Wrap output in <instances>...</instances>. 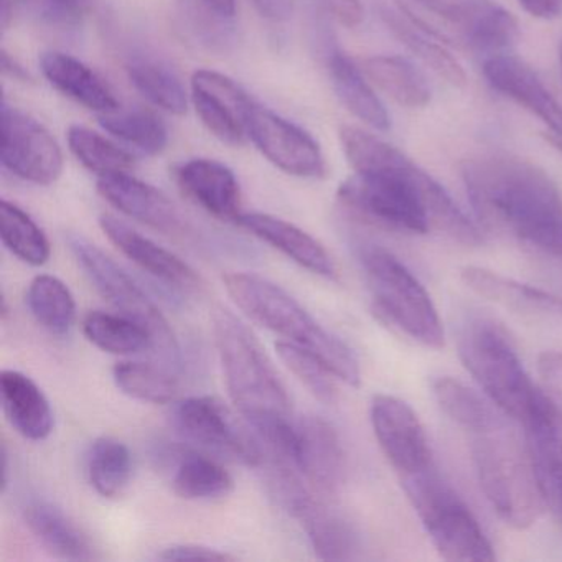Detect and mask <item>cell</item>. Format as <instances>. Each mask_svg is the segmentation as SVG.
Instances as JSON below:
<instances>
[{
	"label": "cell",
	"mask_w": 562,
	"mask_h": 562,
	"mask_svg": "<svg viewBox=\"0 0 562 562\" xmlns=\"http://www.w3.org/2000/svg\"><path fill=\"white\" fill-rule=\"evenodd\" d=\"M24 519L34 538L55 558L67 561L98 558L90 536L55 503L34 499L25 506Z\"/></svg>",
	"instance_id": "obj_26"
},
{
	"label": "cell",
	"mask_w": 562,
	"mask_h": 562,
	"mask_svg": "<svg viewBox=\"0 0 562 562\" xmlns=\"http://www.w3.org/2000/svg\"><path fill=\"white\" fill-rule=\"evenodd\" d=\"M248 137L256 149L282 172L299 179H322L327 173L317 140L297 124L256 103L246 117Z\"/></svg>",
	"instance_id": "obj_13"
},
{
	"label": "cell",
	"mask_w": 562,
	"mask_h": 562,
	"mask_svg": "<svg viewBox=\"0 0 562 562\" xmlns=\"http://www.w3.org/2000/svg\"><path fill=\"white\" fill-rule=\"evenodd\" d=\"M192 103L203 126L222 143L241 146L245 143L246 117L256 101L226 75L196 70L192 77Z\"/></svg>",
	"instance_id": "obj_16"
},
{
	"label": "cell",
	"mask_w": 562,
	"mask_h": 562,
	"mask_svg": "<svg viewBox=\"0 0 562 562\" xmlns=\"http://www.w3.org/2000/svg\"><path fill=\"white\" fill-rule=\"evenodd\" d=\"M177 186L187 199L223 222L241 216V189L235 173L225 164L212 159H192L173 170Z\"/></svg>",
	"instance_id": "obj_21"
},
{
	"label": "cell",
	"mask_w": 562,
	"mask_h": 562,
	"mask_svg": "<svg viewBox=\"0 0 562 562\" xmlns=\"http://www.w3.org/2000/svg\"><path fill=\"white\" fill-rule=\"evenodd\" d=\"M301 522L315 555L324 561H353L360 558L361 538L347 516L308 496L292 512Z\"/></svg>",
	"instance_id": "obj_24"
},
{
	"label": "cell",
	"mask_w": 562,
	"mask_h": 562,
	"mask_svg": "<svg viewBox=\"0 0 562 562\" xmlns=\"http://www.w3.org/2000/svg\"><path fill=\"white\" fill-rule=\"evenodd\" d=\"M340 143L355 170L338 189L345 209L396 232L424 235L437 228L463 245L482 241L447 190L400 149L353 126L341 127Z\"/></svg>",
	"instance_id": "obj_1"
},
{
	"label": "cell",
	"mask_w": 562,
	"mask_h": 562,
	"mask_svg": "<svg viewBox=\"0 0 562 562\" xmlns=\"http://www.w3.org/2000/svg\"><path fill=\"white\" fill-rule=\"evenodd\" d=\"M276 351L282 363L318 401L325 404L335 403L337 387H335L334 373L314 353L291 341H278Z\"/></svg>",
	"instance_id": "obj_41"
},
{
	"label": "cell",
	"mask_w": 562,
	"mask_h": 562,
	"mask_svg": "<svg viewBox=\"0 0 562 562\" xmlns=\"http://www.w3.org/2000/svg\"><path fill=\"white\" fill-rule=\"evenodd\" d=\"M223 282L229 297L249 318L314 353L337 380L360 386V363L353 350L315 321L285 289L252 272H229Z\"/></svg>",
	"instance_id": "obj_4"
},
{
	"label": "cell",
	"mask_w": 562,
	"mask_h": 562,
	"mask_svg": "<svg viewBox=\"0 0 562 562\" xmlns=\"http://www.w3.org/2000/svg\"><path fill=\"white\" fill-rule=\"evenodd\" d=\"M401 485L434 548L447 561L490 562L492 544L469 506L436 465L401 476Z\"/></svg>",
	"instance_id": "obj_6"
},
{
	"label": "cell",
	"mask_w": 562,
	"mask_h": 562,
	"mask_svg": "<svg viewBox=\"0 0 562 562\" xmlns=\"http://www.w3.org/2000/svg\"><path fill=\"white\" fill-rule=\"evenodd\" d=\"M460 173L480 222L562 259V196L544 170L519 157L486 154L465 160Z\"/></svg>",
	"instance_id": "obj_2"
},
{
	"label": "cell",
	"mask_w": 562,
	"mask_h": 562,
	"mask_svg": "<svg viewBox=\"0 0 562 562\" xmlns=\"http://www.w3.org/2000/svg\"><path fill=\"white\" fill-rule=\"evenodd\" d=\"M472 456L480 488L502 521L516 529L535 525L544 502L528 450L522 452L499 426L473 434Z\"/></svg>",
	"instance_id": "obj_7"
},
{
	"label": "cell",
	"mask_w": 562,
	"mask_h": 562,
	"mask_svg": "<svg viewBox=\"0 0 562 562\" xmlns=\"http://www.w3.org/2000/svg\"><path fill=\"white\" fill-rule=\"evenodd\" d=\"M160 561H235L236 555L203 544H173L157 554Z\"/></svg>",
	"instance_id": "obj_43"
},
{
	"label": "cell",
	"mask_w": 562,
	"mask_h": 562,
	"mask_svg": "<svg viewBox=\"0 0 562 562\" xmlns=\"http://www.w3.org/2000/svg\"><path fill=\"white\" fill-rule=\"evenodd\" d=\"M363 74L374 87L403 108L420 110L429 104L432 97L429 81L423 71L406 58L391 55L367 58L363 61Z\"/></svg>",
	"instance_id": "obj_30"
},
{
	"label": "cell",
	"mask_w": 562,
	"mask_h": 562,
	"mask_svg": "<svg viewBox=\"0 0 562 562\" xmlns=\"http://www.w3.org/2000/svg\"><path fill=\"white\" fill-rule=\"evenodd\" d=\"M173 429L190 443L216 459L262 467L266 449L249 424L243 426L235 414L212 396H192L177 401L170 413Z\"/></svg>",
	"instance_id": "obj_11"
},
{
	"label": "cell",
	"mask_w": 562,
	"mask_h": 562,
	"mask_svg": "<svg viewBox=\"0 0 562 562\" xmlns=\"http://www.w3.org/2000/svg\"><path fill=\"white\" fill-rule=\"evenodd\" d=\"M383 19L391 34L411 52L416 55L424 65L436 71L440 78L456 88H463L467 85V75L462 65L446 50V47L434 42V35L414 24L404 12H396L390 8L380 9Z\"/></svg>",
	"instance_id": "obj_31"
},
{
	"label": "cell",
	"mask_w": 562,
	"mask_h": 562,
	"mask_svg": "<svg viewBox=\"0 0 562 562\" xmlns=\"http://www.w3.org/2000/svg\"><path fill=\"white\" fill-rule=\"evenodd\" d=\"M256 11L272 22H282L291 15L292 0H252Z\"/></svg>",
	"instance_id": "obj_47"
},
{
	"label": "cell",
	"mask_w": 562,
	"mask_h": 562,
	"mask_svg": "<svg viewBox=\"0 0 562 562\" xmlns=\"http://www.w3.org/2000/svg\"><path fill=\"white\" fill-rule=\"evenodd\" d=\"M370 417L378 443L400 476L434 465L426 430L409 404L378 394L371 401Z\"/></svg>",
	"instance_id": "obj_14"
},
{
	"label": "cell",
	"mask_w": 562,
	"mask_h": 562,
	"mask_svg": "<svg viewBox=\"0 0 562 562\" xmlns=\"http://www.w3.org/2000/svg\"><path fill=\"white\" fill-rule=\"evenodd\" d=\"M213 334L236 409L268 452L289 459L295 436L291 400L261 341L228 308H216Z\"/></svg>",
	"instance_id": "obj_3"
},
{
	"label": "cell",
	"mask_w": 562,
	"mask_h": 562,
	"mask_svg": "<svg viewBox=\"0 0 562 562\" xmlns=\"http://www.w3.org/2000/svg\"><path fill=\"white\" fill-rule=\"evenodd\" d=\"M483 74L493 90L535 114L562 139L561 104L529 65L509 55H492L483 64Z\"/></svg>",
	"instance_id": "obj_20"
},
{
	"label": "cell",
	"mask_w": 562,
	"mask_h": 562,
	"mask_svg": "<svg viewBox=\"0 0 562 562\" xmlns=\"http://www.w3.org/2000/svg\"><path fill=\"white\" fill-rule=\"evenodd\" d=\"M98 192L117 212L166 235H182L186 220L172 200L130 172L98 177Z\"/></svg>",
	"instance_id": "obj_19"
},
{
	"label": "cell",
	"mask_w": 562,
	"mask_h": 562,
	"mask_svg": "<svg viewBox=\"0 0 562 562\" xmlns=\"http://www.w3.org/2000/svg\"><path fill=\"white\" fill-rule=\"evenodd\" d=\"M538 371L549 386L562 393V351L549 350L539 355Z\"/></svg>",
	"instance_id": "obj_45"
},
{
	"label": "cell",
	"mask_w": 562,
	"mask_h": 562,
	"mask_svg": "<svg viewBox=\"0 0 562 562\" xmlns=\"http://www.w3.org/2000/svg\"><path fill=\"white\" fill-rule=\"evenodd\" d=\"M358 259L376 314L424 347L442 348V322L432 299L413 272L378 246H361Z\"/></svg>",
	"instance_id": "obj_8"
},
{
	"label": "cell",
	"mask_w": 562,
	"mask_h": 562,
	"mask_svg": "<svg viewBox=\"0 0 562 562\" xmlns=\"http://www.w3.org/2000/svg\"><path fill=\"white\" fill-rule=\"evenodd\" d=\"M170 473L173 492L180 498L206 502L228 496L235 488L232 473L196 447H169L160 452Z\"/></svg>",
	"instance_id": "obj_23"
},
{
	"label": "cell",
	"mask_w": 562,
	"mask_h": 562,
	"mask_svg": "<svg viewBox=\"0 0 562 562\" xmlns=\"http://www.w3.org/2000/svg\"><path fill=\"white\" fill-rule=\"evenodd\" d=\"M432 391L443 413L463 429L480 434L503 426L493 407L462 381L449 376L437 378L432 383Z\"/></svg>",
	"instance_id": "obj_36"
},
{
	"label": "cell",
	"mask_w": 562,
	"mask_h": 562,
	"mask_svg": "<svg viewBox=\"0 0 562 562\" xmlns=\"http://www.w3.org/2000/svg\"><path fill=\"white\" fill-rule=\"evenodd\" d=\"M48 24L74 27L81 24L91 9V0H29Z\"/></svg>",
	"instance_id": "obj_42"
},
{
	"label": "cell",
	"mask_w": 562,
	"mask_h": 562,
	"mask_svg": "<svg viewBox=\"0 0 562 562\" xmlns=\"http://www.w3.org/2000/svg\"><path fill=\"white\" fill-rule=\"evenodd\" d=\"M236 225L251 233L261 241L268 243L272 248L288 256L291 261L301 268L307 269L312 274L322 278L335 279L337 268L334 259L328 255L318 239L308 235L294 223L285 222L268 213H241Z\"/></svg>",
	"instance_id": "obj_22"
},
{
	"label": "cell",
	"mask_w": 562,
	"mask_h": 562,
	"mask_svg": "<svg viewBox=\"0 0 562 562\" xmlns=\"http://www.w3.org/2000/svg\"><path fill=\"white\" fill-rule=\"evenodd\" d=\"M403 12L434 37L457 42L470 50L498 55L519 35L516 19L493 0H413Z\"/></svg>",
	"instance_id": "obj_10"
},
{
	"label": "cell",
	"mask_w": 562,
	"mask_h": 562,
	"mask_svg": "<svg viewBox=\"0 0 562 562\" xmlns=\"http://www.w3.org/2000/svg\"><path fill=\"white\" fill-rule=\"evenodd\" d=\"M559 60H561V71H562V42H561V47H559Z\"/></svg>",
	"instance_id": "obj_51"
},
{
	"label": "cell",
	"mask_w": 562,
	"mask_h": 562,
	"mask_svg": "<svg viewBox=\"0 0 562 562\" xmlns=\"http://www.w3.org/2000/svg\"><path fill=\"white\" fill-rule=\"evenodd\" d=\"M133 453L123 440L98 437L87 456V473L91 486L104 498H116L133 476Z\"/></svg>",
	"instance_id": "obj_32"
},
{
	"label": "cell",
	"mask_w": 562,
	"mask_h": 562,
	"mask_svg": "<svg viewBox=\"0 0 562 562\" xmlns=\"http://www.w3.org/2000/svg\"><path fill=\"white\" fill-rule=\"evenodd\" d=\"M0 236L5 248L25 265H47L52 248L44 229L15 203L0 202Z\"/></svg>",
	"instance_id": "obj_38"
},
{
	"label": "cell",
	"mask_w": 562,
	"mask_h": 562,
	"mask_svg": "<svg viewBox=\"0 0 562 562\" xmlns=\"http://www.w3.org/2000/svg\"><path fill=\"white\" fill-rule=\"evenodd\" d=\"M83 334L90 344L103 350L104 353L139 355L154 351V341L149 331L136 322L120 314L94 311L85 317Z\"/></svg>",
	"instance_id": "obj_33"
},
{
	"label": "cell",
	"mask_w": 562,
	"mask_h": 562,
	"mask_svg": "<svg viewBox=\"0 0 562 562\" xmlns=\"http://www.w3.org/2000/svg\"><path fill=\"white\" fill-rule=\"evenodd\" d=\"M68 146L81 166L98 177L131 172L136 164L133 154L88 127L71 126Z\"/></svg>",
	"instance_id": "obj_40"
},
{
	"label": "cell",
	"mask_w": 562,
	"mask_h": 562,
	"mask_svg": "<svg viewBox=\"0 0 562 562\" xmlns=\"http://www.w3.org/2000/svg\"><path fill=\"white\" fill-rule=\"evenodd\" d=\"M0 394L9 423L29 440H45L54 430V411L42 387L27 374L4 370Z\"/></svg>",
	"instance_id": "obj_27"
},
{
	"label": "cell",
	"mask_w": 562,
	"mask_h": 562,
	"mask_svg": "<svg viewBox=\"0 0 562 562\" xmlns=\"http://www.w3.org/2000/svg\"><path fill=\"white\" fill-rule=\"evenodd\" d=\"M41 70L55 90L87 110L100 116L120 110L116 94L110 85L78 58L61 52H47L42 55Z\"/></svg>",
	"instance_id": "obj_25"
},
{
	"label": "cell",
	"mask_w": 562,
	"mask_h": 562,
	"mask_svg": "<svg viewBox=\"0 0 562 562\" xmlns=\"http://www.w3.org/2000/svg\"><path fill=\"white\" fill-rule=\"evenodd\" d=\"M522 426L542 502L562 521V407L541 391Z\"/></svg>",
	"instance_id": "obj_15"
},
{
	"label": "cell",
	"mask_w": 562,
	"mask_h": 562,
	"mask_svg": "<svg viewBox=\"0 0 562 562\" xmlns=\"http://www.w3.org/2000/svg\"><path fill=\"white\" fill-rule=\"evenodd\" d=\"M518 2L529 15L542 21H552L562 15V0H518Z\"/></svg>",
	"instance_id": "obj_46"
},
{
	"label": "cell",
	"mask_w": 562,
	"mask_h": 562,
	"mask_svg": "<svg viewBox=\"0 0 562 562\" xmlns=\"http://www.w3.org/2000/svg\"><path fill=\"white\" fill-rule=\"evenodd\" d=\"M27 304L35 321L57 337L70 334L77 321V302L61 279L41 274L31 282Z\"/></svg>",
	"instance_id": "obj_34"
},
{
	"label": "cell",
	"mask_w": 562,
	"mask_h": 562,
	"mask_svg": "<svg viewBox=\"0 0 562 562\" xmlns=\"http://www.w3.org/2000/svg\"><path fill=\"white\" fill-rule=\"evenodd\" d=\"M213 12L222 18H232L236 11V0H203Z\"/></svg>",
	"instance_id": "obj_49"
},
{
	"label": "cell",
	"mask_w": 562,
	"mask_h": 562,
	"mask_svg": "<svg viewBox=\"0 0 562 562\" xmlns=\"http://www.w3.org/2000/svg\"><path fill=\"white\" fill-rule=\"evenodd\" d=\"M2 71H4V75H8V77H11L12 80L22 81V83L31 81L29 71L5 50H2Z\"/></svg>",
	"instance_id": "obj_48"
},
{
	"label": "cell",
	"mask_w": 562,
	"mask_h": 562,
	"mask_svg": "<svg viewBox=\"0 0 562 562\" xmlns=\"http://www.w3.org/2000/svg\"><path fill=\"white\" fill-rule=\"evenodd\" d=\"M462 281L475 294L496 302V304L505 305V307L562 315V297L535 288V285L521 284L515 279L498 274V272L469 266V268L462 269Z\"/></svg>",
	"instance_id": "obj_28"
},
{
	"label": "cell",
	"mask_w": 562,
	"mask_h": 562,
	"mask_svg": "<svg viewBox=\"0 0 562 562\" xmlns=\"http://www.w3.org/2000/svg\"><path fill=\"white\" fill-rule=\"evenodd\" d=\"M291 463L322 495H335L345 482V450L335 427L318 416L295 420Z\"/></svg>",
	"instance_id": "obj_18"
},
{
	"label": "cell",
	"mask_w": 562,
	"mask_h": 562,
	"mask_svg": "<svg viewBox=\"0 0 562 562\" xmlns=\"http://www.w3.org/2000/svg\"><path fill=\"white\" fill-rule=\"evenodd\" d=\"M126 71L131 85L154 106L176 116L187 113L186 88L169 67L150 58H133L126 65Z\"/></svg>",
	"instance_id": "obj_37"
},
{
	"label": "cell",
	"mask_w": 562,
	"mask_h": 562,
	"mask_svg": "<svg viewBox=\"0 0 562 562\" xmlns=\"http://www.w3.org/2000/svg\"><path fill=\"white\" fill-rule=\"evenodd\" d=\"M68 246L101 297L120 315L149 331L154 351L173 370H179L182 350L172 325L143 288L106 252L80 235L68 236Z\"/></svg>",
	"instance_id": "obj_9"
},
{
	"label": "cell",
	"mask_w": 562,
	"mask_h": 562,
	"mask_svg": "<svg viewBox=\"0 0 562 562\" xmlns=\"http://www.w3.org/2000/svg\"><path fill=\"white\" fill-rule=\"evenodd\" d=\"M100 226L104 236L150 278L176 292L195 294L202 291L203 281L199 272L169 249L157 245L147 236L131 228L123 220L113 215H101Z\"/></svg>",
	"instance_id": "obj_17"
},
{
	"label": "cell",
	"mask_w": 562,
	"mask_h": 562,
	"mask_svg": "<svg viewBox=\"0 0 562 562\" xmlns=\"http://www.w3.org/2000/svg\"><path fill=\"white\" fill-rule=\"evenodd\" d=\"M113 380L121 393L140 403H172L179 393L176 370L162 364L121 361L113 368Z\"/></svg>",
	"instance_id": "obj_35"
},
{
	"label": "cell",
	"mask_w": 562,
	"mask_h": 562,
	"mask_svg": "<svg viewBox=\"0 0 562 562\" xmlns=\"http://www.w3.org/2000/svg\"><path fill=\"white\" fill-rule=\"evenodd\" d=\"M100 124L116 139L130 144L146 156H159L169 143L166 124L150 111H114L101 114Z\"/></svg>",
	"instance_id": "obj_39"
},
{
	"label": "cell",
	"mask_w": 562,
	"mask_h": 562,
	"mask_svg": "<svg viewBox=\"0 0 562 562\" xmlns=\"http://www.w3.org/2000/svg\"><path fill=\"white\" fill-rule=\"evenodd\" d=\"M0 137V159L9 172L42 187L52 186L60 179L64 154L57 139L34 117L4 104Z\"/></svg>",
	"instance_id": "obj_12"
},
{
	"label": "cell",
	"mask_w": 562,
	"mask_h": 562,
	"mask_svg": "<svg viewBox=\"0 0 562 562\" xmlns=\"http://www.w3.org/2000/svg\"><path fill=\"white\" fill-rule=\"evenodd\" d=\"M9 460H11V456H9L8 446H2V492H5L8 490L9 485V473H11V463H9Z\"/></svg>",
	"instance_id": "obj_50"
},
{
	"label": "cell",
	"mask_w": 562,
	"mask_h": 562,
	"mask_svg": "<svg viewBox=\"0 0 562 562\" xmlns=\"http://www.w3.org/2000/svg\"><path fill=\"white\" fill-rule=\"evenodd\" d=\"M459 357L490 401L525 424L541 390L529 380L506 331L488 318H472L460 330Z\"/></svg>",
	"instance_id": "obj_5"
},
{
	"label": "cell",
	"mask_w": 562,
	"mask_h": 562,
	"mask_svg": "<svg viewBox=\"0 0 562 562\" xmlns=\"http://www.w3.org/2000/svg\"><path fill=\"white\" fill-rule=\"evenodd\" d=\"M328 71L338 98L353 116L373 130H390L391 117L386 108L351 58L335 48L328 54Z\"/></svg>",
	"instance_id": "obj_29"
},
{
	"label": "cell",
	"mask_w": 562,
	"mask_h": 562,
	"mask_svg": "<svg viewBox=\"0 0 562 562\" xmlns=\"http://www.w3.org/2000/svg\"><path fill=\"white\" fill-rule=\"evenodd\" d=\"M321 4L344 27L357 29L363 22L361 0H321Z\"/></svg>",
	"instance_id": "obj_44"
}]
</instances>
